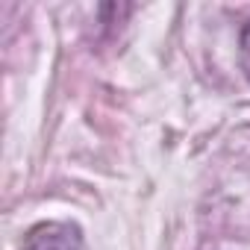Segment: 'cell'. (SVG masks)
Here are the masks:
<instances>
[{
	"mask_svg": "<svg viewBox=\"0 0 250 250\" xmlns=\"http://www.w3.org/2000/svg\"><path fill=\"white\" fill-rule=\"evenodd\" d=\"M21 250H83V232L68 221H44L27 232Z\"/></svg>",
	"mask_w": 250,
	"mask_h": 250,
	"instance_id": "6da1fadb",
	"label": "cell"
},
{
	"mask_svg": "<svg viewBox=\"0 0 250 250\" xmlns=\"http://www.w3.org/2000/svg\"><path fill=\"white\" fill-rule=\"evenodd\" d=\"M238 53H241V71H244V77L250 80V21L241 27V33H238Z\"/></svg>",
	"mask_w": 250,
	"mask_h": 250,
	"instance_id": "7a4b0ae2",
	"label": "cell"
}]
</instances>
